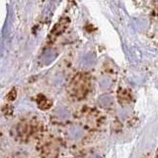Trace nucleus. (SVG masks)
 Segmentation results:
<instances>
[{
	"instance_id": "f257e3e1",
	"label": "nucleus",
	"mask_w": 158,
	"mask_h": 158,
	"mask_svg": "<svg viewBox=\"0 0 158 158\" xmlns=\"http://www.w3.org/2000/svg\"><path fill=\"white\" fill-rule=\"evenodd\" d=\"M81 135H82V131L78 127H73L72 130L69 131V135H70V137L73 138V139H77L78 137L81 136Z\"/></svg>"
},
{
	"instance_id": "f03ea898",
	"label": "nucleus",
	"mask_w": 158,
	"mask_h": 158,
	"mask_svg": "<svg viewBox=\"0 0 158 158\" xmlns=\"http://www.w3.org/2000/svg\"><path fill=\"white\" fill-rule=\"evenodd\" d=\"M90 158H100L98 155H93V156H91Z\"/></svg>"
}]
</instances>
